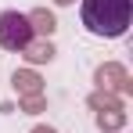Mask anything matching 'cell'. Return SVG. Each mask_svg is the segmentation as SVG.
<instances>
[{
    "label": "cell",
    "mask_w": 133,
    "mask_h": 133,
    "mask_svg": "<svg viewBox=\"0 0 133 133\" xmlns=\"http://www.w3.org/2000/svg\"><path fill=\"white\" fill-rule=\"evenodd\" d=\"M90 108L94 111H122V101L108 90H97V94H90Z\"/></svg>",
    "instance_id": "7"
},
{
    "label": "cell",
    "mask_w": 133,
    "mask_h": 133,
    "mask_svg": "<svg viewBox=\"0 0 133 133\" xmlns=\"http://www.w3.org/2000/svg\"><path fill=\"white\" fill-rule=\"evenodd\" d=\"M11 83H15V90L22 94V97H32V94H43V79L32 72V68H18L15 76H11Z\"/></svg>",
    "instance_id": "4"
},
{
    "label": "cell",
    "mask_w": 133,
    "mask_h": 133,
    "mask_svg": "<svg viewBox=\"0 0 133 133\" xmlns=\"http://www.w3.org/2000/svg\"><path fill=\"white\" fill-rule=\"evenodd\" d=\"M22 54H25V61H29V65H43V61L54 58V47H50V40H40V43H29Z\"/></svg>",
    "instance_id": "6"
},
{
    "label": "cell",
    "mask_w": 133,
    "mask_h": 133,
    "mask_svg": "<svg viewBox=\"0 0 133 133\" xmlns=\"http://www.w3.org/2000/svg\"><path fill=\"white\" fill-rule=\"evenodd\" d=\"M97 126L104 133H119L126 126V111H97Z\"/></svg>",
    "instance_id": "8"
},
{
    "label": "cell",
    "mask_w": 133,
    "mask_h": 133,
    "mask_svg": "<svg viewBox=\"0 0 133 133\" xmlns=\"http://www.w3.org/2000/svg\"><path fill=\"white\" fill-rule=\"evenodd\" d=\"M47 108V97L43 94H32V97H22V111H29V115H36V111Z\"/></svg>",
    "instance_id": "9"
},
{
    "label": "cell",
    "mask_w": 133,
    "mask_h": 133,
    "mask_svg": "<svg viewBox=\"0 0 133 133\" xmlns=\"http://www.w3.org/2000/svg\"><path fill=\"white\" fill-rule=\"evenodd\" d=\"M25 18H29V25H32V32H40V36H50V32H54V29H58V22H54V15H50V11H47V7H36V11H32V15H25Z\"/></svg>",
    "instance_id": "5"
},
{
    "label": "cell",
    "mask_w": 133,
    "mask_h": 133,
    "mask_svg": "<svg viewBox=\"0 0 133 133\" xmlns=\"http://www.w3.org/2000/svg\"><path fill=\"white\" fill-rule=\"evenodd\" d=\"M94 79H97V90H108V94H133V79H130V72L119 65V61L101 65Z\"/></svg>",
    "instance_id": "3"
},
{
    "label": "cell",
    "mask_w": 133,
    "mask_h": 133,
    "mask_svg": "<svg viewBox=\"0 0 133 133\" xmlns=\"http://www.w3.org/2000/svg\"><path fill=\"white\" fill-rule=\"evenodd\" d=\"M32 133H58V130H50V126H36Z\"/></svg>",
    "instance_id": "10"
},
{
    "label": "cell",
    "mask_w": 133,
    "mask_h": 133,
    "mask_svg": "<svg viewBox=\"0 0 133 133\" xmlns=\"http://www.w3.org/2000/svg\"><path fill=\"white\" fill-rule=\"evenodd\" d=\"M29 43H32V25H29V18L18 15V11H4V15H0V47L18 54V50H25Z\"/></svg>",
    "instance_id": "2"
},
{
    "label": "cell",
    "mask_w": 133,
    "mask_h": 133,
    "mask_svg": "<svg viewBox=\"0 0 133 133\" xmlns=\"http://www.w3.org/2000/svg\"><path fill=\"white\" fill-rule=\"evenodd\" d=\"M133 22V0H83V25L94 36H122Z\"/></svg>",
    "instance_id": "1"
},
{
    "label": "cell",
    "mask_w": 133,
    "mask_h": 133,
    "mask_svg": "<svg viewBox=\"0 0 133 133\" xmlns=\"http://www.w3.org/2000/svg\"><path fill=\"white\" fill-rule=\"evenodd\" d=\"M54 4H58V7H68V4H76V0H54Z\"/></svg>",
    "instance_id": "11"
}]
</instances>
